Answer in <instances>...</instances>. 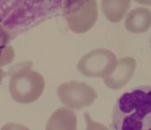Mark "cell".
I'll list each match as a JSON object with an SVG mask.
<instances>
[{"mask_svg": "<svg viewBox=\"0 0 151 130\" xmlns=\"http://www.w3.org/2000/svg\"><path fill=\"white\" fill-rule=\"evenodd\" d=\"M113 130H151V86H139L124 93L111 116Z\"/></svg>", "mask_w": 151, "mask_h": 130, "instance_id": "6da1fadb", "label": "cell"}, {"mask_svg": "<svg viewBox=\"0 0 151 130\" xmlns=\"http://www.w3.org/2000/svg\"><path fill=\"white\" fill-rule=\"evenodd\" d=\"M61 8L69 30L75 33L88 31L97 21L96 0H62Z\"/></svg>", "mask_w": 151, "mask_h": 130, "instance_id": "7a4b0ae2", "label": "cell"}, {"mask_svg": "<svg viewBox=\"0 0 151 130\" xmlns=\"http://www.w3.org/2000/svg\"><path fill=\"white\" fill-rule=\"evenodd\" d=\"M116 65V59L112 52L106 49H97L81 59L78 69L85 75L102 77L109 74Z\"/></svg>", "mask_w": 151, "mask_h": 130, "instance_id": "3957f363", "label": "cell"}, {"mask_svg": "<svg viewBox=\"0 0 151 130\" xmlns=\"http://www.w3.org/2000/svg\"><path fill=\"white\" fill-rule=\"evenodd\" d=\"M124 25L126 30L133 34L146 32L151 26V11L143 7L133 9L128 14Z\"/></svg>", "mask_w": 151, "mask_h": 130, "instance_id": "277c9868", "label": "cell"}, {"mask_svg": "<svg viewBox=\"0 0 151 130\" xmlns=\"http://www.w3.org/2000/svg\"><path fill=\"white\" fill-rule=\"evenodd\" d=\"M131 0H101V11L108 21L120 22L127 14Z\"/></svg>", "mask_w": 151, "mask_h": 130, "instance_id": "5b68a950", "label": "cell"}, {"mask_svg": "<svg viewBox=\"0 0 151 130\" xmlns=\"http://www.w3.org/2000/svg\"><path fill=\"white\" fill-rule=\"evenodd\" d=\"M135 68V61L132 58L126 57L121 59L120 66L116 72L114 74L113 77L109 79L106 82L110 87H118L121 85H124L132 75Z\"/></svg>", "mask_w": 151, "mask_h": 130, "instance_id": "8992f818", "label": "cell"}, {"mask_svg": "<svg viewBox=\"0 0 151 130\" xmlns=\"http://www.w3.org/2000/svg\"><path fill=\"white\" fill-rule=\"evenodd\" d=\"M134 1L139 5L143 6H151V0H134Z\"/></svg>", "mask_w": 151, "mask_h": 130, "instance_id": "52a82bcc", "label": "cell"}, {"mask_svg": "<svg viewBox=\"0 0 151 130\" xmlns=\"http://www.w3.org/2000/svg\"><path fill=\"white\" fill-rule=\"evenodd\" d=\"M150 49H151V36H150Z\"/></svg>", "mask_w": 151, "mask_h": 130, "instance_id": "ba28073f", "label": "cell"}]
</instances>
